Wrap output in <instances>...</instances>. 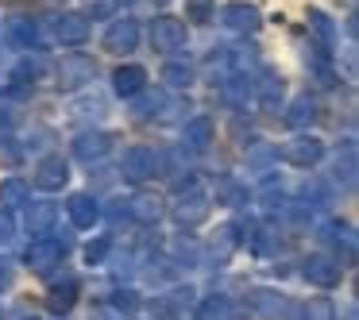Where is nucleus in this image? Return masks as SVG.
Returning a JSON list of instances; mask_svg holds the SVG:
<instances>
[{
    "label": "nucleus",
    "mask_w": 359,
    "mask_h": 320,
    "mask_svg": "<svg viewBox=\"0 0 359 320\" xmlns=\"http://www.w3.org/2000/svg\"><path fill=\"white\" fill-rule=\"evenodd\" d=\"M305 274H309L317 286H332V281H340V266L328 263V258H320V255H313L309 263H305Z\"/></svg>",
    "instance_id": "obj_1"
},
{
    "label": "nucleus",
    "mask_w": 359,
    "mask_h": 320,
    "mask_svg": "<svg viewBox=\"0 0 359 320\" xmlns=\"http://www.w3.org/2000/svg\"><path fill=\"white\" fill-rule=\"evenodd\" d=\"M286 158H290V162H297V166H309V162H317V158H320V143L317 139H297V143H290V147H286Z\"/></svg>",
    "instance_id": "obj_2"
},
{
    "label": "nucleus",
    "mask_w": 359,
    "mask_h": 320,
    "mask_svg": "<svg viewBox=\"0 0 359 320\" xmlns=\"http://www.w3.org/2000/svg\"><path fill=\"white\" fill-rule=\"evenodd\" d=\"M35 181H39L43 189H58L66 181V162L62 158H47V162L39 166V174H35Z\"/></svg>",
    "instance_id": "obj_3"
},
{
    "label": "nucleus",
    "mask_w": 359,
    "mask_h": 320,
    "mask_svg": "<svg viewBox=\"0 0 359 320\" xmlns=\"http://www.w3.org/2000/svg\"><path fill=\"white\" fill-rule=\"evenodd\" d=\"M124 174L132 181H143L151 174V155L147 151H132V155H128V162H124Z\"/></svg>",
    "instance_id": "obj_4"
},
{
    "label": "nucleus",
    "mask_w": 359,
    "mask_h": 320,
    "mask_svg": "<svg viewBox=\"0 0 359 320\" xmlns=\"http://www.w3.org/2000/svg\"><path fill=\"white\" fill-rule=\"evenodd\" d=\"M70 216H74V224L86 228V224H93V220H97V204L89 201V197H74V201H70Z\"/></svg>",
    "instance_id": "obj_5"
},
{
    "label": "nucleus",
    "mask_w": 359,
    "mask_h": 320,
    "mask_svg": "<svg viewBox=\"0 0 359 320\" xmlns=\"http://www.w3.org/2000/svg\"><path fill=\"white\" fill-rule=\"evenodd\" d=\"M62 251H66V247H55V243H39V247L27 255V263H32V266H50L58 255H62Z\"/></svg>",
    "instance_id": "obj_6"
},
{
    "label": "nucleus",
    "mask_w": 359,
    "mask_h": 320,
    "mask_svg": "<svg viewBox=\"0 0 359 320\" xmlns=\"http://www.w3.org/2000/svg\"><path fill=\"white\" fill-rule=\"evenodd\" d=\"M104 147H109V135H86V139H78V155L81 158H97Z\"/></svg>",
    "instance_id": "obj_7"
},
{
    "label": "nucleus",
    "mask_w": 359,
    "mask_h": 320,
    "mask_svg": "<svg viewBox=\"0 0 359 320\" xmlns=\"http://www.w3.org/2000/svg\"><path fill=\"white\" fill-rule=\"evenodd\" d=\"M74 293H78V289H74V281L66 289H55V293H50V305H55V312H66L74 305Z\"/></svg>",
    "instance_id": "obj_8"
},
{
    "label": "nucleus",
    "mask_w": 359,
    "mask_h": 320,
    "mask_svg": "<svg viewBox=\"0 0 359 320\" xmlns=\"http://www.w3.org/2000/svg\"><path fill=\"white\" fill-rule=\"evenodd\" d=\"M302 320H332V305H328V301L305 305V316H302Z\"/></svg>",
    "instance_id": "obj_9"
},
{
    "label": "nucleus",
    "mask_w": 359,
    "mask_h": 320,
    "mask_svg": "<svg viewBox=\"0 0 359 320\" xmlns=\"http://www.w3.org/2000/svg\"><path fill=\"white\" fill-rule=\"evenodd\" d=\"M116 85L124 89V93H132V89H140V85H143V74L128 70V74H120V78H116Z\"/></svg>",
    "instance_id": "obj_10"
},
{
    "label": "nucleus",
    "mask_w": 359,
    "mask_h": 320,
    "mask_svg": "<svg viewBox=\"0 0 359 320\" xmlns=\"http://www.w3.org/2000/svg\"><path fill=\"white\" fill-rule=\"evenodd\" d=\"M4 201H8V204L24 201V186H20V181H8V189H4Z\"/></svg>",
    "instance_id": "obj_11"
},
{
    "label": "nucleus",
    "mask_w": 359,
    "mask_h": 320,
    "mask_svg": "<svg viewBox=\"0 0 359 320\" xmlns=\"http://www.w3.org/2000/svg\"><path fill=\"white\" fill-rule=\"evenodd\" d=\"M101 255H104V243H89V251H86V258H89V263H97Z\"/></svg>",
    "instance_id": "obj_12"
}]
</instances>
